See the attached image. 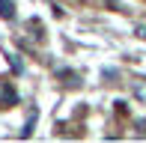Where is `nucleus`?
Instances as JSON below:
<instances>
[{
	"label": "nucleus",
	"instance_id": "1",
	"mask_svg": "<svg viewBox=\"0 0 146 143\" xmlns=\"http://www.w3.org/2000/svg\"><path fill=\"white\" fill-rule=\"evenodd\" d=\"M15 105H18V93H15V87H12V81L0 77V110H9Z\"/></svg>",
	"mask_w": 146,
	"mask_h": 143
},
{
	"label": "nucleus",
	"instance_id": "2",
	"mask_svg": "<svg viewBox=\"0 0 146 143\" xmlns=\"http://www.w3.org/2000/svg\"><path fill=\"white\" fill-rule=\"evenodd\" d=\"M131 93L140 101H146V77H134V81H131Z\"/></svg>",
	"mask_w": 146,
	"mask_h": 143
},
{
	"label": "nucleus",
	"instance_id": "3",
	"mask_svg": "<svg viewBox=\"0 0 146 143\" xmlns=\"http://www.w3.org/2000/svg\"><path fill=\"white\" fill-rule=\"evenodd\" d=\"M0 18H6V21L15 18V3L12 0H0Z\"/></svg>",
	"mask_w": 146,
	"mask_h": 143
},
{
	"label": "nucleus",
	"instance_id": "4",
	"mask_svg": "<svg viewBox=\"0 0 146 143\" xmlns=\"http://www.w3.org/2000/svg\"><path fill=\"white\" fill-rule=\"evenodd\" d=\"M33 122H36V110H30V119H27V128H24V134H21V137H30V134H33Z\"/></svg>",
	"mask_w": 146,
	"mask_h": 143
}]
</instances>
